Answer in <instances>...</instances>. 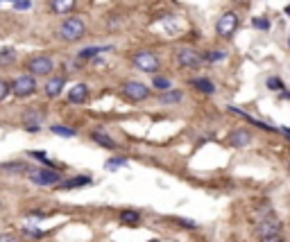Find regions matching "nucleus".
Masks as SVG:
<instances>
[{
    "label": "nucleus",
    "mask_w": 290,
    "mask_h": 242,
    "mask_svg": "<svg viewBox=\"0 0 290 242\" xmlns=\"http://www.w3.org/2000/svg\"><path fill=\"white\" fill-rule=\"evenodd\" d=\"M84 32H86V25H84V21L79 16H71L66 18L64 23L59 25V36L64 39V41H79L84 36Z\"/></svg>",
    "instance_id": "nucleus-1"
},
{
    "label": "nucleus",
    "mask_w": 290,
    "mask_h": 242,
    "mask_svg": "<svg viewBox=\"0 0 290 242\" xmlns=\"http://www.w3.org/2000/svg\"><path fill=\"white\" fill-rule=\"evenodd\" d=\"M132 64L136 66L138 71L143 73H157L159 71V57L150 50H138L132 54Z\"/></svg>",
    "instance_id": "nucleus-2"
},
{
    "label": "nucleus",
    "mask_w": 290,
    "mask_h": 242,
    "mask_svg": "<svg viewBox=\"0 0 290 242\" xmlns=\"http://www.w3.org/2000/svg\"><path fill=\"white\" fill-rule=\"evenodd\" d=\"M12 91L16 97H30L36 93V79L32 75H18L12 82Z\"/></svg>",
    "instance_id": "nucleus-3"
},
{
    "label": "nucleus",
    "mask_w": 290,
    "mask_h": 242,
    "mask_svg": "<svg viewBox=\"0 0 290 242\" xmlns=\"http://www.w3.org/2000/svg\"><path fill=\"white\" fill-rule=\"evenodd\" d=\"M236 30H238V16L234 12H225L218 18V23H215V32H218V36H222V39H229Z\"/></svg>",
    "instance_id": "nucleus-4"
},
{
    "label": "nucleus",
    "mask_w": 290,
    "mask_h": 242,
    "mask_svg": "<svg viewBox=\"0 0 290 242\" xmlns=\"http://www.w3.org/2000/svg\"><path fill=\"white\" fill-rule=\"evenodd\" d=\"M30 181L36 186H54L61 181V174L50 168H41V170H30Z\"/></svg>",
    "instance_id": "nucleus-5"
},
{
    "label": "nucleus",
    "mask_w": 290,
    "mask_h": 242,
    "mask_svg": "<svg viewBox=\"0 0 290 242\" xmlns=\"http://www.w3.org/2000/svg\"><path fill=\"white\" fill-rule=\"evenodd\" d=\"M120 93H123L127 100H132V102H143V100H148V97H150V89L145 86V84H141V82L123 84Z\"/></svg>",
    "instance_id": "nucleus-6"
},
{
    "label": "nucleus",
    "mask_w": 290,
    "mask_h": 242,
    "mask_svg": "<svg viewBox=\"0 0 290 242\" xmlns=\"http://www.w3.org/2000/svg\"><path fill=\"white\" fill-rule=\"evenodd\" d=\"M53 68H54V64L48 54H36V57H32V59L27 61V71L32 73V77L34 75H50Z\"/></svg>",
    "instance_id": "nucleus-7"
},
{
    "label": "nucleus",
    "mask_w": 290,
    "mask_h": 242,
    "mask_svg": "<svg viewBox=\"0 0 290 242\" xmlns=\"http://www.w3.org/2000/svg\"><path fill=\"white\" fill-rule=\"evenodd\" d=\"M281 229H284V224H281V219L274 218V215H267V218H263V219L256 222V233H259V238L281 233Z\"/></svg>",
    "instance_id": "nucleus-8"
},
{
    "label": "nucleus",
    "mask_w": 290,
    "mask_h": 242,
    "mask_svg": "<svg viewBox=\"0 0 290 242\" xmlns=\"http://www.w3.org/2000/svg\"><path fill=\"white\" fill-rule=\"evenodd\" d=\"M177 64L182 68H197L202 64V54L197 50H193V48H182L177 52Z\"/></svg>",
    "instance_id": "nucleus-9"
},
{
    "label": "nucleus",
    "mask_w": 290,
    "mask_h": 242,
    "mask_svg": "<svg viewBox=\"0 0 290 242\" xmlns=\"http://www.w3.org/2000/svg\"><path fill=\"white\" fill-rule=\"evenodd\" d=\"M227 143H229L231 147H247L249 143H252V134H249V129H243V127H238V129H234V131L229 134Z\"/></svg>",
    "instance_id": "nucleus-10"
},
{
    "label": "nucleus",
    "mask_w": 290,
    "mask_h": 242,
    "mask_svg": "<svg viewBox=\"0 0 290 242\" xmlns=\"http://www.w3.org/2000/svg\"><path fill=\"white\" fill-rule=\"evenodd\" d=\"M64 86H66V77L64 75L50 77V79L46 82V95H48V97H57V95H61Z\"/></svg>",
    "instance_id": "nucleus-11"
},
{
    "label": "nucleus",
    "mask_w": 290,
    "mask_h": 242,
    "mask_svg": "<svg viewBox=\"0 0 290 242\" xmlns=\"http://www.w3.org/2000/svg\"><path fill=\"white\" fill-rule=\"evenodd\" d=\"M43 113H39V109H27L23 116V122H25V129L32 131V134H36L39 131V122H41Z\"/></svg>",
    "instance_id": "nucleus-12"
},
{
    "label": "nucleus",
    "mask_w": 290,
    "mask_h": 242,
    "mask_svg": "<svg viewBox=\"0 0 290 242\" xmlns=\"http://www.w3.org/2000/svg\"><path fill=\"white\" fill-rule=\"evenodd\" d=\"M86 97H89V86H86V84H75V86L68 91V102H71V104H82Z\"/></svg>",
    "instance_id": "nucleus-13"
},
{
    "label": "nucleus",
    "mask_w": 290,
    "mask_h": 242,
    "mask_svg": "<svg viewBox=\"0 0 290 242\" xmlns=\"http://www.w3.org/2000/svg\"><path fill=\"white\" fill-rule=\"evenodd\" d=\"M77 5V0H50V7H53L54 14H68L73 12Z\"/></svg>",
    "instance_id": "nucleus-14"
},
{
    "label": "nucleus",
    "mask_w": 290,
    "mask_h": 242,
    "mask_svg": "<svg viewBox=\"0 0 290 242\" xmlns=\"http://www.w3.org/2000/svg\"><path fill=\"white\" fill-rule=\"evenodd\" d=\"M89 183H93V179L86 177V174H79V177H73V179H68V181H64V183H61V188H64V190H73V188L89 186Z\"/></svg>",
    "instance_id": "nucleus-15"
},
{
    "label": "nucleus",
    "mask_w": 290,
    "mask_h": 242,
    "mask_svg": "<svg viewBox=\"0 0 290 242\" xmlns=\"http://www.w3.org/2000/svg\"><path fill=\"white\" fill-rule=\"evenodd\" d=\"M91 138H93V143L102 145V147H107V149H116V141H113L111 136H107L105 131H93V134H91Z\"/></svg>",
    "instance_id": "nucleus-16"
},
{
    "label": "nucleus",
    "mask_w": 290,
    "mask_h": 242,
    "mask_svg": "<svg viewBox=\"0 0 290 242\" xmlns=\"http://www.w3.org/2000/svg\"><path fill=\"white\" fill-rule=\"evenodd\" d=\"M193 86H195L200 93H204V95H213L215 93L213 82H211V79H204V77H200V79H193Z\"/></svg>",
    "instance_id": "nucleus-17"
},
{
    "label": "nucleus",
    "mask_w": 290,
    "mask_h": 242,
    "mask_svg": "<svg viewBox=\"0 0 290 242\" xmlns=\"http://www.w3.org/2000/svg\"><path fill=\"white\" fill-rule=\"evenodd\" d=\"M182 97H184L182 91H166V93H159L161 104H177V102H182Z\"/></svg>",
    "instance_id": "nucleus-18"
},
{
    "label": "nucleus",
    "mask_w": 290,
    "mask_h": 242,
    "mask_svg": "<svg viewBox=\"0 0 290 242\" xmlns=\"http://www.w3.org/2000/svg\"><path fill=\"white\" fill-rule=\"evenodd\" d=\"M138 219H141V215H138L136 211H123L120 213V222H123V224H138Z\"/></svg>",
    "instance_id": "nucleus-19"
},
{
    "label": "nucleus",
    "mask_w": 290,
    "mask_h": 242,
    "mask_svg": "<svg viewBox=\"0 0 290 242\" xmlns=\"http://www.w3.org/2000/svg\"><path fill=\"white\" fill-rule=\"evenodd\" d=\"M53 134H57V136H64V138H73L77 131L71 129V127H64V124H54V127H53Z\"/></svg>",
    "instance_id": "nucleus-20"
},
{
    "label": "nucleus",
    "mask_w": 290,
    "mask_h": 242,
    "mask_svg": "<svg viewBox=\"0 0 290 242\" xmlns=\"http://www.w3.org/2000/svg\"><path fill=\"white\" fill-rule=\"evenodd\" d=\"M109 48H86V50H82V52L77 54L79 59H91V57H95V54H100V52H107Z\"/></svg>",
    "instance_id": "nucleus-21"
},
{
    "label": "nucleus",
    "mask_w": 290,
    "mask_h": 242,
    "mask_svg": "<svg viewBox=\"0 0 290 242\" xmlns=\"http://www.w3.org/2000/svg\"><path fill=\"white\" fill-rule=\"evenodd\" d=\"M225 57H227V54L222 52V50H209V52L204 54L202 59H207V61H211V64H215V61H222Z\"/></svg>",
    "instance_id": "nucleus-22"
},
{
    "label": "nucleus",
    "mask_w": 290,
    "mask_h": 242,
    "mask_svg": "<svg viewBox=\"0 0 290 242\" xmlns=\"http://www.w3.org/2000/svg\"><path fill=\"white\" fill-rule=\"evenodd\" d=\"M154 86L159 91H168L170 89V82H168L166 77H154Z\"/></svg>",
    "instance_id": "nucleus-23"
},
{
    "label": "nucleus",
    "mask_w": 290,
    "mask_h": 242,
    "mask_svg": "<svg viewBox=\"0 0 290 242\" xmlns=\"http://www.w3.org/2000/svg\"><path fill=\"white\" fill-rule=\"evenodd\" d=\"M9 64H14V52H9V50L0 52V66H9Z\"/></svg>",
    "instance_id": "nucleus-24"
},
{
    "label": "nucleus",
    "mask_w": 290,
    "mask_h": 242,
    "mask_svg": "<svg viewBox=\"0 0 290 242\" xmlns=\"http://www.w3.org/2000/svg\"><path fill=\"white\" fill-rule=\"evenodd\" d=\"M9 89H12V86H9L5 79H0V102H2L7 95H9Z\"/></svg>",
    "instance_id": "nucleus-25"
},
{
    "label": "nucleus",
    "mask_w": 290,
    "mask_h": 242,
    "mask_svg": "<svg viewBox=\"0 0 290 242\" xmlns=\"http://www.w3.org/2000/svg\"><path fill=\"white\" fill-rule=\"evenodd\" d=\"M177 224L179 226H186V229H197V222H193V219H186V218H177Z\"/></svg>",
    "instance_id": "nucleus-26"
},
{
    "label": "nucleus",
    "mask_w": 290,
    "mask_h": 242,
    "mask_svg": "<svg viewBox=\"0 0 290 242\" xmlns=\"http://www.w3.org/2000/svg\"><path fill=\"white\" fill-rule=\"evenodd\" d=\"M125 163H127L125 159H109V161H107V168H109V170H116V168L125 166Z\"/></svg>",
    "instance_id": "nucleus-27"
},
{
    "label": "nucleus",
    "mask_w": 290,
    "mask_h": 242,
    "mask_svg": "<svg viewBox=\"0 0 290 242\" xmlns=\"http://www.w3.org/2000/svg\"><path fill=\"white\" fill-rule=\"evenodd\" d=\"M265 84H267V89H274V91L281 89V79H279V77H270Z\"/></svg>",
    "instance_id": "nucleus-28"
},
{
    "label": "nucleus",
    "mask_w": 290,
    "mask_h": 242,
    "mask_svg": "<svg viewBox=\"0 0 290 242\" xmlns=\"http://www.w3.org/2000/svg\"><path fill=\"white\" fill-rule=\"evenodd\" d=\"M261 242H286V240H284V236H281V233H274V236L261 238Z\"/></svg>",
    "instance_id": "nucleus-29"
},
{
    "label": "nucleus",
    "mask_w": 290,
    "mask_h": 242,
    "mask_svg": "<svg viewBox=\"0 0 290 242\" xmlns=\"http://www.w3.org/2000/svg\"><path fill=\"white\" fill-rule=\"evenodd\" d=\"M252 25H254L256 30H267V21H265V18H254Z\"/></svg>",
    "instance_id": "nucleus-30"
},
{
    "label": "nucleus",
    "mask_w": 290,
    "mask_h": 242,
    "mask_svg": "<svg viewBox=\"0 0 290 242\" xmlns=\"http://www.w3.org/2000/svg\"><path fill=\"white\" fill-rule=\"evenodd\" d=\"M14 7H16V9H30L32 2H30V0H16V2H14Z\"/></svg>",
    "instance_id": "nucleus-31"
},
{
    "label": "nucleus",
    "mask_w": 290,
    "mask_h": 242,
    "mask_svg": "<svg viewBox=\"0 0 290 242\" xmlns=\"http://www.w3.org/2000/svg\"><path fill=\"white\" fill-rule=\"evenodd\" d=\"M23 233H25V236H32V238H34V240H39V238H43V233H41V231H34V229H25Z\"/></svg>",
    "instance_id": "nucleus-32"
},
{
    "label": "nucleus",
    "mask_w": 290,
    "mask_h": 242,
    "mask_svg": "<svg viewBox=\"0 0 290 242\" xmlns=\"http://www.w3.org/2000/svg\"><path fill=\"white\" fill-rule=\"evenodd\" d=\"M0 242H18V240H16V236H12V233H2V236H0Z\"/></svg>",
    "instance_id": "nucleus-33"
},
{
    "label": "nucleus",
    "mask_w": 290,
    "mask_h": 242,
    "mask_svg": "<svg viewBox=\"0 0 290 242\" xmlns=\"http://www.w3.org/2000/svg\"><path fill=\"white\" fill-rule=\"evenodd\" d=\"M2 168H5V170H14V172H16V170H23V168H21V163H5Z\"/></svg>",
    "instance_id": "nucleus-34"
},
{
    "label": "nucleus",
    "mask_w": 290,
    "mask_h": 242,
    "mask_svg": "<svg viewBox=\"0 0 290 242\" xmlns=\"http://www.w3.org/2000/svg\"><path fill=\"white\" fill-rule=\"evenodd\" d=\"M281 131H284V134H286V138H290V129H288V127H284V129H281Z\"/></svg>",
    "instance_id": "nucleus-35"
},
{
    "label": "nucleus",
    "mask_w": 290,
    "mask_h": 242,
    "mask_svg": "<svg viewBox=\"0 0 290 242\" xmlns=\"http://www.w3.org/2000/svg\"><path fill=\"white\" fill-rule=\"evenodd\" d=\"M286 14H288V16H290V5H288V7H286Z\"/></svg>",
    "instance_id": "nucleus-36"
},
{
    "label": "nucleus",
    "mask_w": 290,
    "mask_h": 242,
    "mask_svg": "<svg viewBox=\"0 0 290 242\" xmlns=\"http://www.w3.org/2000/svg\"><path fill=\"white\" fill-rule=\"evenodd\" d=\"M288 170H290V161H288Z\"/></svg>",
    "instance_id": "nucleus-37"
}]
</instances>
